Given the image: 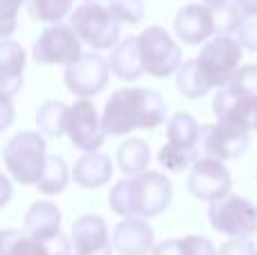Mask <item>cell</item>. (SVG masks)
Segmentation results:
<instances>
[{"instance_id":"obj_9","label":"cell","mask_w":257,"mask_h":255,"mask_svg":"<svg viewBox=\"0 0 257 255\" xmlns=\"http://www.w3.org/2000/svg\"><path fill=\"white\" fill-rule=\"evenodd\" d=\"M111 75V61H106L95 50V52H84L77 61L68 63L63 70V84L77 97H95L106 88Z\"/></svg>"},{"instance_id":"obj_13","label":"cell","mask_w":257,"mask_h":255,"mask_svg":"<svg viewBox=\"0 0 257 255\" xmlns=\"http://www.w3.org/2000/svg\"><path fill=\"white\" fill-rule=\"evenodd\" d=\"M217 18L205 3L185 5L174 16V34L187 45H201L217 34Z\"/></svg>"},{"instance_id":"obj_28","label":"cell","mask_w":257,"mask_h":255,"mask_svg":"<svg viewBox=\"0 0 257 255\" xmlns=\"http://www.w3.org/2000/svg\"><path fill=\"white\" fill-rule=\"evenodd\" d=\"M27 12L32 21L54 25L72 14V0H27Z\"/></svg>"},{"instance_id":"obj_30","label":"cell","mask_w":257,"mask_h":255,"mask_svg":"<svg viewBox=\"0 0 257 255\" xmlns=\"http://www.w3.org/2000/svg\"><path fill=\"white\" fill-rule=\"evenodd\" d=\"M226 88L237 95H257V63L241 66Z\"/></svg>"},{"instance_id":"obj_3","label":"cell","mask_w":257,"mask_h":255,"mask_svg":"<svg viewBox=\"0 0 257 255\" xmlns=\"http://www.w3.org/2000/svg\"><path fill=\"white\" fill-rule=\"evenodd\" d=\"M9 176L21 185H36L48 163V145L39 131H21L3 149Z\"/></svg>"},{"instance_id":"obj_40","label":"cell","mask_w":257,"mask_h":255,"mask_svg":"<svg viewBox=\"0 0 257 255\" xmlns=\"http://www.w3.org/2000/svg\"><path fill=\"white\" fill-rule=\"evenodd\" d=\"M255 255H257V253H255Z\"/></svg>"},{"instance_id":"obj_7","label":"cell","mask_w":257,"mask_h":255,"mask_svg":"<svg viewBox=\"0 0 257 255\" xmlns=\"http://www.w3.org/2000/svg\"><path fill=\"white\" fill-rule=\"evenodd\" d=\"M138 41H140V54L147 75L165 79L169 75H176V70L183 66L181 45L172 39L165 27H147L142 34H138Z\"/></svg>"},{"instance_id":"obj_33","label":"cell","mask_w":257,"mask_h":255,"mask_svg":"<svg viewBox=\"0 0 257 255\" xmlns=\"http://www.w3.org/2000/svg\"><path fill=\"white\" fill-rule=\"evenodd\" d=\"M181 248L183 255H219L214 244L203 235H187L181 237Z\"/></svg>"},{"instance_id":"obj_6","label":"cell","mask_w":257,"mask_h":255,"mask_svg":"<svg viewBox=\"0 0 257 255\" xmlns=\"http://www.w3.org/2000/svg\"><path fill=\"white\" fill-rule=\"evenodd\" d=\"M208 219L210 226L226 237L250 239L257 233V206L232 192L210 203Z\"/></svg>"},{"instance_id":"obj_4","label":"cell","mask_w":257,"mask_h":255,"mask_svg":"<svg viewBox=\"0 0 257 255\" xmlns=\"http://www.w3.org/2000/svg\"><path fill=\"white\" fill-rule=\"evenodd\" d=\"M68 25L90 50H111L120 43V21L111 7L99 3H81L72 9Z\"/></svg>"},{"instance_id":"obj_25","label":"cell","mask_w":257,"mask_h":255,"mask_svg":"<svg viewBox=\"0 0 257 255\" xmlns=\"http://www.w3.org/2000/svg\"><path fill=\"white\" fill-rule=\"evenodd\" d=\"M70 176H72L70 167L66 165V161H63L61 156H48L45 170H43V174H41L36 188H39V192L45 194V197H57V194H61L63 190L68 188Z\"/></svg>"},{"instance_id":"obj_18","label":"cell","mask_w":257,"mask_h":255,"mask_svg":"<svg viewBox=\"0 0 257 255\" xmlns=\"http://www.w3.org/2000/svg\"><path fill=\"white\" fill-rule=\"evenodd\" d=\"M113 176V163L99 152H88L72 167V181L84 190H97L106 185Z\"/></svg>"},{"instance_id":"obj_31","label":"cell","mask_w":257,"mask_h":255,"mask_svg":"<svg viewBox=\"0 0 257 255\" xmlns=\"http://www.w3.org/2000/svg\"><path fill=\"white\" fill-rule=\"evenodd\" d=\"M27 0H0V36L9 39L16 30V18Z\"/></svg>"},{"instance_id":"obj_19","label":"cell","mask_w":257,"mask_h":255,"mask_svg":"<svg viewBox=\"0 0 257 255\" xmlns=\"http://www.w3.org/2000/svg\"><path fill=\"white\" fill-rule=\"evenodd\" d=\"M111 70L117 79L122 81H136L138 77L145 75V63L140 54V41L138 36H126L113 48L111 52Z\"/></svg>"},{"instance_id":"obj_12","label":"cell","mask_w":257,"mask_h":255,"mask_svg":"<svg viewBox=\"0 0 257 255\" xmlns=\"http://www.w3.org/2000/svg\"><path fill=\"white\" fill-rule=\"evenodd\" d=\"M230 188H232V176H230V170L223 165V161L201 156L192 165L190 176H187V190L199 201L212 203L217 199L230 194Z\"/></svg>"},{"instance_id":"obj_35","label":"cell","mask_w":257,"mask_h":255,"mask_svg":"<svg viewBox=\"0 0 257 255\" xmlns=\"http://www.w3.org/2000/svg\"><path fill=\"white\" fill-rule=\"evenodd\" d=\"M151 255H183L181 239H165V242L156 244Z\"/></svg>"},{"instance_id":"obj_27","label":"cell","mask_w":257,"mask_h":255,"mask_svg":"<svg viewBox=\"0 0 257 255\" xmlns=\"http://www.w3.org/2000/svg\"><path fill=\"white\" fill-rule=\"evenodd\" d=\"M0 255H50L45 242L27 235L25 230H3L0 233Z\"/></svg>"},{"instance_id":"obj_26","label":"cell","mask_w":257,"mask_h":255,"mask_svg":"<svg viewBox=\"0 0 257 255\" xmlns=\"http://www.w3.org/2000/svg\"><path fill=\"white\" fill-rule=\"evenodd\" d=\"M201 147H178V145L165 143L158 152V163L163 165V170L181 174L185 170H192L196 161L201 158Z\"/></svg>"},{"instance_id":"obj_2","label":"cell","mask_w":257,"mask_h":255,"mask_svg":"<svg viewBox=\"0 0 257 255\" xmlns=\"http://www.w3.org/2000/svg\"><path fill=\"white\" fill-rule=\"evenodd\" d=\"M172 183L167 176L160 172L147 170L131 179L117 181L111 190V203L113 212L124 217H142V219H151V217L163 215L172 203Z\"/></svg>"},{"instance_id":"obj_1","label":"cell","mask_w":257,"mask_h":255,"mask_svg":"<svg viewBox=\"0 0 257 255\" xmlns=\"http://www.w3.org/2000/svg\"><path fill=\"white\" fill-rule=\"evenodd\" d=\"M167 120V104L151 88H120L106 99L102 124L106 136H126L136 129H158Z\"/></svg>"},{"instance_id":"obj_24","label":"cell","mask_w":257,"mask_h":255,"mask_svg":"<svg viewBox=\"0 0 257 255\" xmlns=\"http://www.w3.org/2000/svg\"><path fill=\"white\" fill-rule=\"evenodd\" d=\"M167 143L178 145V147H199L201 140V126L190 113L178 111L169 117L167 122Z\"/></svg>"},{"instance_id":"obj_14","label":"cell","mask_w":257,"mask_h":255,"mask_svg":"<svg viewBox=\"0 0 257 255\" xmlns=\"http://www.w3.org/2000/svg\"><path fill=\"white\" fill-rule=\"evenodd\" d=\"M75 255H111L113 242H108V226L99 215H84L70 230Z\"/></svg>"},{"instance_id":"obj_10","label":"cell","mask_w":257,"mask_h":255,"mask_svg":"<svg viewBox=\"0 0 257 255\" xmlns=\"http://www.w3.org/2000/svg\"><path fill=\"white\" fill-rule=\"evenodd\" d=\"M66 136L79 152H99L104 145L106 131L102 124V115L97 113L95 104L90 97H79L68 111V122H66Z\"/></svg>"},{"instance_id":"obj_17","label":"cell","mask_w":257,"mask_h":255,"mask_svg":"<svg viewBox=\"0 0 257 255\" xmlns=\"http://www.w3.org/2000/svg\"><path fill=\"white\" fill-rule=\"evenodd\" d=\"M25 50L18 41L3 39L0 43V93L12 99L23 88V70H25Z\"/></svg>"},{"instance_id":"obj_8","label":"cell","mask_w":257,"mask_h":255,"mask_svg":"<svg viewBox=\"0 0 257 255\" xmlns=\"http://www.w3.org/2000/svg\"><path fill=\"white\" fill-rule=\"evenodd\" d=\"M81 39L70 25L54 23L39 34L32 48V57L43 66H68L81 57Z\"/></svg>"},{"instance_id":"obj_32","label":"cell","mask_w":257,"mask_h":255,"mask_svg":"<svg viewBox=\"0 0 257 255\" xmlns=\"http://www.w3.org/2000/svg\"><path fill=\"white\" fill-rule=\"evenodd\" d=\"M235 36L241 43V48L250 50V52H257V14H246L244 21L237 27Z\"/></svg>"},{"instance_id":"obj_22","label":"cell","mask_w":257,"mask_h":255,"mask_svg":"<svg viewBox=\"0 0 257 255\" xmlns=\"http://www.w3.org/2000/svg\"><path fill=\"white\" fill-rule=\"evenodd\" d=\"M176 88L187 99H199V97H205L214 86L201 72L196 59H192V61H183V66L176 70Z\"/></svg>"},{"instance_id":"obj_11","label":"cell","mask_w":257,"mask_h":255,"mask_svg":"<svg viewBox=\"0 0 257 255\" xmlns=\"http://www.w3.org/2000/svg\"><path fill=\"white\" fill-rule=\"evenodd\" d=\"M248 134L250 131L217 117L214 124L201 126L199 147L203 152V156L219 158V161H232V158H239L246 152V147H248Z\"/></svg>"},{"instance_id":"obj_15","label":"cell","mask_w":257,"mask_h":255,"mask_svg":"<svg viewBox=\"0 0 257 255\" xmlns=\"http://www.w3.org/2000/svg\"><path fill=\"white\" fill-rule=\"evenodd\" d=\"M212 111L217 117L228 120L246 131H257V95H237L219 88L214 95Z\"/></svg>"},{"instance_id":"obj_39","label":"cell","mask_w":257,"mask_h":255,"mask_svg":"<svg viewBox=\"0 0 257 255\" xmlns=\"http://www.w3.org/2000/svg\"><path fill=\"white\" fill-rule=\"evenodd\" d=\"M84 3H99V0H84Z\"/></svg>"},{"instance_id":"obj_21","label":"cell","mask_w":257,"mask_h":255,"mask_svg":"<svg viewBox=\"0 0 257 255\" xmlns=\"http://www.w3.org/2000/svg\"><path fill=\"white\" fill-rule=\"evenodd\" d=\"M151 163V149L145 140L128 138L117 147V167L128 176H138L147 172Z\"/></svg>"},{"instance_id":"obj_36","label":"cell","mask_w":257,"mask_h":255,"mask_svg":"<svg viewBox=\"0 0 257 255\" xmlns=\"http://www.w3.org/2000/svg\"><path fill=\"white\" fill-rule=\"evenodd\" d=\"M14 108H12V99L9 97H3V122H0V126H3V129H7L9 126V122H12V115H14Z\"/></svg>"},{"instance_id":"obj_29","label":"cell","mask_w":257,"mask_h":255,"mask_svg":"<svg viewBox=\"0 0 257 255\" xmlns=\"http://www.w3.org/2000/svg\"><path fill=\"white\" fill-rule=\"evenodd\" d=\"M108 7L120 23L138 25L145 18V0H108Z\"/></svg>"},{"instance_id":"obj_20","label":"cell","mask_w":257,"mask_h":255,"mask_svg":"<svg viewBox=\"0 0 257 255\" xmlns=\"http://www.w3.org/2000/svg\"><path fill=\"white\" fill-rule=\"evenodd\" d=\"M25 233L32 237L45 239L61 233V210L52 201H36L25 215Z\"/></svg>"},{"instance_id":"obj_16","label":"cell","mask_w":257,"mask_h":255,"mask_svg":"<svg viewBox=\"0 0 257 255\" xmlns=\"http://www.w3.org/2000/svg\"><path fill=\"white\" fill-rule=\"evenodd\" d=\"M113 248L120 255H147L154 251V228L142 217H124L113 228Z\"/></svg>"},{"instance_id":"obj_5","label":"cell","mask_w":257,"mask_h":255,"mask_svg":"<svg viewBox=\"0 0 257 255\" xmlns=\"http://www.w3.org/2000/svg\"><path fill=\"white\" fill-rule=\"evenodd\" d=\"M241 43L235 34H214L201 48L196 63L214 88H226L235 79L241 63Z\"/></svg>"},{"instance_id":"obj_37","label":"cell","mask_w":257,"mask_h":255,"mask_svg":"<svg viewBox=\"0 0 257 255\" xmlns=\"http://www.w3.org/2000/svg\"><path fill=\"white\" fill-rule=\"evenodd\" d=\"M244 14H257V0H232Z\"/></svg>"},{"instance_id":"obj_34","label":"cell","mask_w":257,"mask_h":255,"mask_svg":"<svg viewBox=\"0 0 257 255\" xmlns=\"http://www.w3.org/2000/svg\"><path fill=\"white\" fill-rule=\"evenodd\" d=\"M255 244L250 239H237L230 237L226 244H221L219 255H255Z\"/></svg>"},{"instance_id":"obj_23","label":"cell","mask_w":257,"mask_h":255,"mask_svg":"<svg viewBox=\"0 0 257 255\" xmlns=\"http://www.w3.org/2000/svg\"><path fill=\"white\" fill-rule=\"evenodd\" d=\"M68 111H70V106H66L63 102H57V99L43 102L34 117L39 131L43 136H50V138H61V136H66Z\"/></svg>"},{"instance_id":"obj_38","label":"cell","mask_w":257,"mask_h":255,"mask_svg":"<svg viewBox=\"0 0 257 255\" xmlns=\"http://www.w3.org/2000/svg\"><path fill=\"white\" fill-rule=\"evenodd\" d=\"M201 3H205V5H208V7L214 12V9H219V7H223V5H228L230 0H201Z\"/></svg>"}]
</instances>
